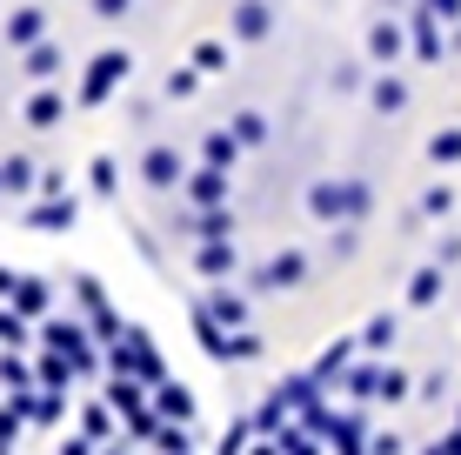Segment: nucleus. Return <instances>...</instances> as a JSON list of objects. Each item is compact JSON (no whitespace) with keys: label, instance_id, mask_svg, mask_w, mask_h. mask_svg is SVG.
I'll return each mask as SVG.
<instances>
[{"label":"nucleus","instance_id":"nucleus-11","mask_svg":"<svg viewBox=\"0 0 461 455\" xmlns=\"http://www.w3.org/2000/svg\"><path fill=\"white\" fill-rule=\"evenodd\" d=\"M228 34L234 41H267V34H275V7H267V0H234Z\"/></svg>","mask_w":461,"mask_h":455},{"label":"nucleus","instance_id":"nucleus-48","mask_svg":"<svg viewBox=\"0 0 461 455\" xmlns=\"http://www.w3.org/2000/svg\"><path fill=\"white\" fill-rule=\"evenodd\" d=\"M34 195H68V175H60V168H41V187Z\"/></svg>","mask_w":461,"mask_h":455},{"label":"nucleus","instance_id":"nucleus-37","mask_svg":"<svg viewBox=\"0 0 461 455\" xmlns=\"http://www.w3.org/2000/svg\"><path fill=\"white\" fill-rule=\"evenodd\" d=\"M267 341L254 335V328H228V362H261Z\"/></svg>","mask_w":461,"mask_h":455},{"label":"nucleus","instance_id":"nucleus-39","mask_svg":"<svg viewBox=\"0 0 461 455\" xmlns=\"http://www.w3.org/2000/svg\"><path fill=\"white\" fill-rule=\"evenodd\" d=\"M194 68L201 74H228V41H194Z\"/></svg>","mask_w":461,"mask_h":455},{"label":"nucleus","instance_id":"nucleus-41","mask_svg":"<svg viewBox=\"0 0 461 455\" xmlns=\"http://www.w3.org/2000/svg\"><path fill=\"white\" fill-rule=\"evenodd\" d=\"M0 382H7L14 396H27V388H34V375H27V362H21V355H0Z\"/></svg>","mask_w":461,"mask_h":455},{"label":"nucleus","instance_id":"nucleus-25","mask_svg":"<svg viewBox=\"0 0 461 455\" xmlns=\"http://www.w3.org/2000/svg\"><path fill=\"white\" fill-rule=\"evenodd\" d=\"M0 181H7V195H34V187H41V168L27 161V154H7V161H0Z\"/></svg>","mask_w":461,"mask_h":455},{"label":"nucleus","instance_id":"nucleus-38","mask_svg":"<svg viewBox=\"0 0 461 455\" xmlns=\"http://www.w3.org/2000/svg\"><path fill=\"white\" fill-rule=\"evenodd\" d=\"M194 87H201V68H194V60H187V68H174L167 81H161L167 101H194Z\"/></svg>","mask_w":461,"mask_h":455},{"label":"nucleus","instance_id":"nucleus-21","mask_svg":"<svg viewBox=\"0 0 461 455\" xmlns=\"http://www.w3.org/2000/svg\"><path fill=\"white\" fill-rule=\"evenodd\" d=\"M60 121H68V94H54V87L27 94V128H60Z\"/></svg>","mask_w":461,"mask_h":455},{"label":"nucleus","instance_id":"nucleus-17","mask_svg":"<svg viewBox=\"0 0 461 455\" xmlns=\"http://www.w3.org/2000/svg\"><path fill=\"white\" fill-rule=\"evenodd\" d=\"M368 107H375V114H402V107H408V81L394 68H381L368 81Z\"/></svg>","mask_w":461,"mask_h":455},{"label":"nucleus","instance_id":"nucleus-55","mask_svg":"<svg viewBox=\"0 0 461 455\" xmlns=\"http://www.w3.org/2000/svg\"><path fill=\"white\" fill-rule=\"evenodd\" d=\"M421 455H441V442H435V449H421Z\"/></svg>","mask_w":461,"mask_h":455},{"label":"nucleus","instance_id":"nucleus-35","mask_svg":"<svg viewBox=\"0 0 461 455\" xmlns=\"http://www.w3.org/2000/svg\"><path fill=\"white\" fill-rule=\"evenodd\" d=\"M421 214H428V222H448V214H455V187H448V181L421 187Z\"/></svg>","mask_w":461,"mask_h":455},{"label":"nucleus","instance_id":"nucleus-3","mask_svg":"<svg viewBox=\"0 0 461 455\" xmlns=\"http://www.w3.org/2000/svg\"><path fill=\"white\" fill-rule=\"evenodd\" d=\"M134 74V54L127 47H101V54L87 60V74H81V87H74V101L81 107H101V101H114V87Z\"/></svg>","mask_w":461,"mask_h":455},{"label":"nucleus","instance_id":"nucleus-51","mask_svg":"<svg viewBox=\"0 0 461 455\" xmlns=\"http://www.w3.org/2000/svg\"><path fill=\"white\" fill-rule=\"evenodd\" d=\"M14 281H21V275H14V268H0V302H14Z\"/></svg>","mask_w":461,"mask_h":455},{"label":"nucleus","instance_id":"nucleus-40","mask_svg":"<svg viewBox=\"0 0 461 455\" xmlns=\"http://www.w3.org/2000/svg\"><path fill=\"white\" fill-rule=\"evenodd\" d=\"M248 442H254V415L228 422V435H221V449H214V455H248Z\"/></svg>","mask_w":461,"mask_h":455},{"label":"nucleus","instance_id":"nucleus-18","mask_svg":"<svg viewBox=\"0 0 461 455\" xmlns=\"http://www.w3.org/2000/svg\"><path fill=\"white\" fill-rule=\"evenodd\" d=\"M47 41V14L41 7H14L7 14V47H21V54H27V47H41Z\"/></svg>","mask_w":461,"mask_h":455},{"label":"nucleus","instance_id":"nucleus-1","mask_svg":"<svg viewBox=\"0 0 461 455\" xmlns=\"http://www.w3.org/2000/svg\"><path fill=\"white\" fill-rule=\"evenodd\" d=\"M368 208H375V187H368V181H335V175H321V181L308 187V214H314V222H328V228L361 222Z\"/></svg>","mask_w":461,"mask_h":455},{"label":"nucleus","instance_id":"nucleus-53","mask_svg":"<svg viewBox=\"0 0 461 455\" xmlns=\"http://www.w3.org/2000/svg\"><path fill=\"white\" fill-rule=\"evenodd\" d=\"M441 455H461V422L448 429V442H441Z\"/></svg>","mask_w":461,"mask_h":455},{"label":"nucleus","instance_id":"nucleus-50","mask_svg":"<svg viewBox=\"0 0 461 455\" xmlns=\"http://www.w3.org/2000/svg\"><path fill=\"white\" fill-rule=\"evenodd\" d=\"M60 455H94V435H74V442H60Z\"/></svg>","mask_w":461,"mask_h":455},{"label":"nucleus","instance_id":"nucleus-19","mask_svg":"<svg viewBox=\"0 0 461 455\" xmlns=\"http://www.w3.org/2000/svg\"><path fill=\"white\" fill-rule=\"evenodd\" d=\"M355 349H361V335L355 341H328V349L314 355V382H341V375L355 369Z\"/></svg>","mask_w":461,"mask_h":455},{"label":"nucleus","instance_id":"nucleus-42","mask_svg":"<svg viewBox=\"0 0 461 455\" xmlns=\"http://www.w3.org/2000/svg\"><path fill=\"white\" fill-rule=\"evenodd\" d=\"M408 396H415V382H408L402 369H381V396L375 402H408Z\"/></svg>","mask_w":461,"mask_h":455},{"label":"nucleus","instance_id":"nucleus-24","mask_svg":"<svg viewBox=\"0 0 461 455\" xmlns=\"http://www.w3.org/2000/svg\"><path fill=\"white\" fill-rule=\"evenodd\" d=\"M201 161H208V168H228V175H234V161H241V141H234V128L201 134Z\"/></svg>","mask_w":461,"mask_h":455},{"label":"nucleus","instance_id":"nucleus-32","mask_svg":"<svg viewBox=\"0 0 461 455\" xmlns=\"http://www.w3.org/2000/svg\"><path fill=\"white\" fill-rule=\"evenodd\" d=\"M428 161H435V168H455V161H461V128H435V134H428Z\"/></svg>","mask_w":461,"mask_h":455},{"label":"nucleus","instance_id":"nucleus-22","mask_svg":"<svg viewBox=\"0 0 461 455\" xmlns=\"http://www.w3.org/2000/svg\"><path fill=\"white\" fill-rule=\"evenodd\" d=\"M14 308L34 322V315H47V308H54V288H47L41 275H21V281H14Z\"/></svg>","mask_w":461,"mask_h":455},{"label":"nucleus","instance_id":"nucleus-28","mask_svg":"<svg viewBox=\"0 0 461 455\" xmlns=\"http://www.w3.org/2000/svg\"><path fill=\"white\" fill-rule=\"evenodd\" d=\"M87 187L101 201H114L121 195V168H114V154H94V168H87Z\"/></svg>","mask_w":461,"mask_h":455},{"label":"nucleus","instance_id":"nucleus-47","mask_svg":"<svg viewBox=\"0 0 461 455\" xmlns=\"http://www.w3.org/2000/svg\"><path fill=\"white\" fill-rule=\"evenodd\" d=\"M127 7L134 0H94V21H127Z\"/></svg>","mask_w":461,"mask_h":455},{"label":"nucleus","instance_id":"nucleus-15","mask_svg":"<svg viewBox=\"0 0 461 455\" xmlns=\"http://www.w3.org/2000/svg\"><path fill=\"white\" fill-rule=\"evenodd\" d=\"M201 302H208V315H214L221 328H248V295H241V288H228V281H214V288L201 295Z\"/></svg>","mask_w":461,"mask_h":455},{"label":"nucleus","instance_id":"nucleus-9","mask_svg":"<svg viewBox=\"0 0 461 455\" xmlns=\"http://www.w3.org/2000/svg\"><path fill=\"white\" fill-rule=\"evenodd\" d=\"M74 222H81V201H74V195H41L34 208H27V228H41V234H60Z\"/></svg>","mask_w":461,"mask_h":455},{"label":"nucleus","instance_id":"nucleus-30","mask_svg":"<svg viewBox=\"0 0 461 455\" xmlns=\"http://www.w3.org/2000/svg\"><path fill=\"white\" fill-rule=\"evenodd\" d=\"M148 442H154V455H187V449H194V435H187V422H161Z\"/></svg>","mask_w":461,"mask_h":455},{"label":"nucleus","instance_id":"nucleus-44","mask_svg":"<svg viewBox=\"0 0 461 455\" xmlns=\"http://www.w3.org/2000/svg\"><path fill=\"white\" fill-rule=\"evenodd\" d=\"M328 81H335V94H355V87H368V81H361V60H341V68L328 74Z\"/></svg>","mask_w":461,"mask_h":455},{"label":"nucleus","instance_id":"nucleus-43","mask_svg":"<svg viewBox=\"0 0 461 455\" xmlns=\"http://www.w3.org/2000/svg\"><path fill=\"white\" fill-rule=\"evenodd\" d=\"M81 429L94 435V442H107V435H114V409H87V415H81Z\"/></svg>","mask_w":461,"mask_h":455},{"label":"nucleus","instance_id":"nucleus-12","mask_svg":"<svg viewBox=\"0 0 461 455\" xmlns=\"http://www.w3.org/2000/svg\"><path fill=\"white\" fill-rule=\"evenodd\" d=\"M181 195H187V208H221V201H228V168H208V161H201L194 175L181 181Z\"/></svg>","mask_w":461,"mask_h":455},{"label":"nucleus","instance_id":"nucleus-20","mask_svg":"<svg viewBox=\"0 0 461 455\" xmlns=\"http://www.w3.org/2000/svg\"><path fill=\"white\" fill-rule=\"evenodd\" d=\"M154 415L161 422H194V396L181 382H154Z\"/></svg>","mask_w":461,"mask_h":455},{"label":"nucleus","instance_id":"nucleus-8","mask_svg":"<svg viewBox=\"0 0 461 455\" xmlns=\"http://www.w3.org/2000/svg\"><path fill=\"white\" fill-rule=\"evenodd\" d=\"M408 54V21H394V14H381V21L368 27V60L375 68H394V60Z\"/></svg>","mask_w":461,"mask_h":455},{"label":"nucleus","instance_id":"nucleus-49","mask_svg":"<svg viewBox=\"0 0 461 455\" xmlns=\"http://www.w3.org/2000/svg\"><path fill=\"white\" fill-rule=\"evenodd\" d=\"M421 7H428V14H441L448 27H461V0H421Z\"/></svg>","mask_w":461,"mask_h":455},{"label":"nucleus","instance_id":"nucleus-29","mask_svg":"<svg viewBox=\"0 0 461 455\" xmlns=\"http://www.w3.org/2000/svg\"><path fill=\"white\" fill-rule=\"evenodd\" d=\"M74 375H81V369H74L68 355H54V349H47V355H41V369H34V382H41V388H68Z\"/></svg>","mask_w":461,"mask_h":455},{"label":"nucleus","instance_id":"nucleus-52","mask_svg":"<svg viewBox=\"0 0 461 455\" xmlns=\"http://www.w3.org/2000/svg\"><path fill=\"white\" fill-rule=\"evenodd\" d=\"M248 455H281V442H275V435H261V442H254Z\"/></svg>","mask_w":461,"mask_h":455},{"label":"nucleus","instance_id":"nucleus-34","mask_svg":"<svg viewBox=\"0 0 461 455\" xmlns=\"http://www.w3.org/2000/svg\"><path fill=\"white\" fill-rule=\"evenodd\" d=\"M228 128H234V141H241V148H261V141H267V114H254V107H241V114H234Z\"/></svg>","mask_w":461,"mask_h":455},{"label":"nucleus","instance_id":"nucleus-26","mask_svg":"<svg viewBox=\"0 0 461 455\" xmlns=\"http://www.w3.org/2000/svg\"><path fill=\"white\" fill-rule=\"evenodd\" d=\"M341 388H348V402H375L381 396V369L375 362H355V369L341 375Z\"/></svg>","mask_w":461,"mask_h":455},{"label":"nucleus","instance_id":"nucleus-4","mask_svg":"<svg viewBox=\"0 0 461 455\" xmlns=\"http://www.w3.org/2000/svg\"><path fill=\"white\" fill-rule=\"evenodd\" d=\"M41 341H47L54 355H68V362L81 369V375H94V369H101V355H94V328L68 322V315H54V322H47V328H41Z\"/></svg>","mask_w":461,"mask_h":455},{"label":"nucleus","instance_id":"nucleus-14","mask_svg":"<svg viewBox=\"0 0 461 455\" xmlns=\"http://www.w3.org/2000/svg\"><path fill=\"white\" fill-rule=\"evenodd\" d=\"M181 234H194V241H228V234H234V208L221 201V208H194V214H181Z\"/></svg>","mask_w":461,"mask_h":455},{"label":"nucleus","instance_id":"nucleus-10","mask_svg":"<svg viewBox=\"0 0 461 455\" xmlns=\"http://www.w3.org/2000/svg\"><path fill=\"white\" fill-rule=\"evenodd\" d=\"M441 27H448V21H441V14H428V7H415V14H408V54H415V60H428V68H435V60H441Z\"/></svg>","mask_w":461,"mask_h":455},{"label":"nucleus","instance_id":"nucleus-2","mask_svg":"<svg viewBox=\"0 0 461 455\" xmlns=\"http://www.w3.org/2000/svg\"><path fill=\"white\" fill-rule=\"evenodd\" d=\"M107 369L114 375H140V382H167V369H161V355H154V341H148V328H121L114 341H107Z\"/></svg>","mask_w":461,"mask_h":455},{"label":"nucleus","instance_id":"nucleus-46","mask_svg":"<svg viewBox=\"0 0 461 455\" xmlns=\"http://www.w3.org/2000/svg\"><path fill=\"white\" fill-rule=\"evenodd\" d=\"M435 261H441V268H455V261H461V234H441V241H435Z\"/></svg>","mask_w":461,"mask_h":455},{"label":"nucleus","instance_id":"nucleus-31","mask_svg":"<svg viewBox=\"0 0 461 455\" xmlns=\"http://www.w3.org/2000/svg\"><path fill=\"white\" fill-rule=\"evenodd\" d=\"M275 442H281V455H321V435H314L308 422H288V429H281Z\"/></svg>","mask_w":461,"mask_h":455},{"label":"nucleus","instance_id":"nucleus-16","mask_svg":"<svg viewBox=\"0 0 461 455\" xmlns=\"http://www.w3.org/2000/svg\"><path fill=\"white\" fill-rule=\"evenodd\" d=\"M441 295H448V268H441V261H428V268L408 275V308H435Z\"/></svg>","mask_w":461,"mask_h":455},{"label":"nucleus","instance_id":"nucleus-54","mask_svg":"<svg viewBox=\"0 0 461 455\" xmlns=\"http://www.w3.org/2000/svg\"><path fill=\"white\" fill-rule=\"evenodd\" d=\"M101 455H127V449H101Z\"/></svg>","mask_w":461,"mask_h":455},{"label":"nucleus","instance_id":"nucleus-5","mask_svg":"<svg viewBox=\"0 0 461 455\" xmlns=\"http://www.w3.org/2000/svg\"><path fill=\"white\" fill-rule=\"evenodd\" d=\"M140 181H148L154 195H174V187L187 181V161H181V148H167V141H154V148L140 154Z\"/></svg>","mask_w":461,"mask_h":455},{"label":"nucleus","instance_id":"nucleus-6","mask_svg":"<svg viewBox=\"0 0 461 455\" xmlns=\"http://www.w3.org/2000/svg\"><path fill=\"white\" fill-rule=\"evenodd\" d=\"M248 281H254V295L301 288V281H308V255H301V248H281V255H275V261H261V268H254Z\"/></svg>","mask_w":461,"mask_h":455},{"label":"nucleus","instance_id":"nucleus-56","mask_svg":"<svg viewBox=\"0 0 461 455\" xmlns=\"http://www.w3.org/2000/svg\"><path fill=\"white\" fill-rule=\"evenodd\" d=\"M0 195H7V181H0Z\"/></svg>","mask_w":461,"mask_h":455},{"label":"nucleus","instance_id":"nucleus-36","mask_svg":"<svg viewBox=\"0 0 461 455\" xmlns=\"http://www.w3.org/2000/svg\"><path fill=\"white\" fill-rule=\"evenodd\" d=\"M0 341H7V349H27V341H34V328H27V315H21V308H0Z\"/></svg>","mask_w":461,"mask_h":455},{"label":"nucleus","instance_id":"nucleus-45","mask_svg":"<svg viewBox=\"0 0 461 455\" xmlns=\"http://www.w3.org/2000/svg\"><path fill=\"white\" fill-rule=\"evenodd\" d=\"M368 455H408V435L381 429V435H368Z\"/></svg>","mask_w":461,"mask_h":455},{"label":"nucleus","instance_id":"nucleus-23","mask_svg":"<svg viewBox=\"0 0 461 455\" xmlns=\"http://www.w3.org/2000/svg\"><path fill=\"white\" fill-rule=\"evenodd\" d=\"M194 335H201V355H208V362H228V328L208 315V302H194Z\"/></svg>","mask_w":461,"mask_h":455},{"label":"nucleus","instance_id":"nucleus-33","mask_svg":"<svg viewBox=\"0 0 461 455\" xmlns=\"http://www.w3.org/2000/svg\"><path fill=\"white\" fill-rule=\"evenodd\" d=\"M54 74H60V47L54 41L27 47V81H54Z\"/></svg>","mask_w":461,"mask_h":455},{"label":"nucleus","instance_id":"nucleus-27","mask_svg":"<svg viewBox=\"0 0 461 455\" xmlns=\"http://www.w3.org/2000/svg\"><path fill=\"white\" fill-rule=\"evenodd\" d=\"M394 335H402V322H394V315H368V328H361V349H368V355H388Z\"/></svg>","mask_w":461,"mask_h":455},{"label":"nucleus","instance_id":"nucleus-7","mask_svg":"<svg viewBox=\"0 0 461 455\" xmlns=\"http://www.w3.org/2000/svg\"><path fill=\"white\" fill-rule=\"evenodd\" d=\"M74 302H81L87 308V328H94V341H114L121 335V315H114V308H107V295H101V281H94V275H74Z\"/></svg>","mask_w":461,"mask_h":455},{"label":"nucleus","instance_id":"nucleus-13","mask_svg":"<svg viewBox=\"0 0 461 455\" xmlns=\"http://www.w3.org/2000/svg\"><path fill=\"white\" fill-rule=\"evenodd\" d=\"M234 268H241V248H234V234H228V241H194V275L228 281Z\"/></svg>","mask_w":461,"mask_h":455}]
</instances>
